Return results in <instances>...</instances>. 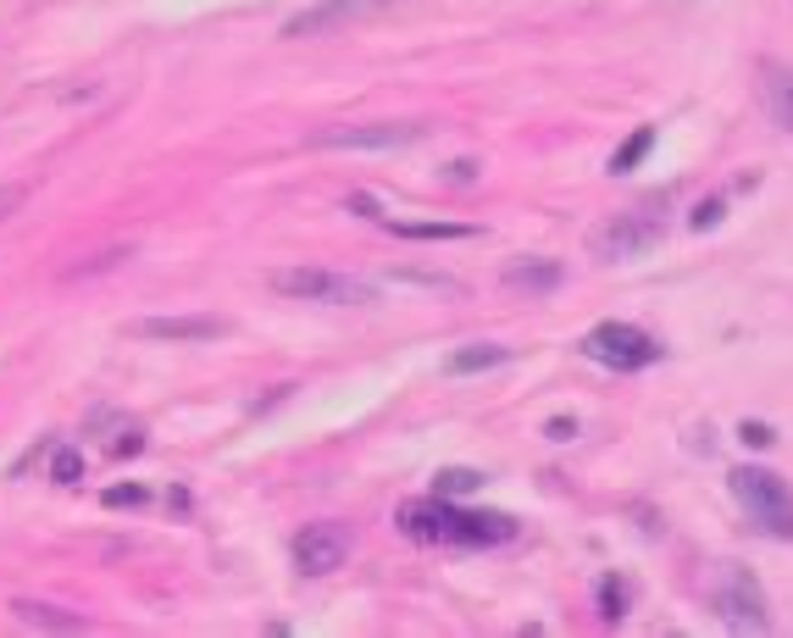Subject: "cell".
Returning <instances> with one entry per match:
<instances>
[{"label":"cell","instance_id":"obj_5","mask_svg":"<svg viewBox=\"0 0 793 638\" xmlns=\"http://www.w3.org/2000/svg\"><path fill=\"white\" fill-rule=\"evenodd\" d=\"M427 134L433 123H338V128H317L306 145L311 150H405Z\"/></svg>","mask_w":793,"mask_h":638},{"label":"cell","instance_id":"obj_22","mask_svg":"<svg viewBox=\"0 0 793 638\" xmlns=\"http://www.w3.org/2000/svg\"><path fill=\"white\" fill-rule=\"evenodd\" d=\"M738 438H744L749 449H771V438H777V433H771L766 422H744V428H738Z\"/></svg>","mask_w":793,"mask_h":638},{"label":"cell","instance_id":"obj_3","mask_svg":"<svg viewBox=\"0 0 793 638\" xmlns=\"http://www.w3.org/2000/svg\"><path fill=\"white\" fill-rule=\"evenodd\" d=\"M405 7V0H317V7L295 12L284 23V39H322V34H344V29H356V23H372L383 12Z\"/></svg>","mask_w":793,"mask_h":638},{"label":"cell","instance_id":"obj_10","mask_svg":"<svg viewBox=\"0 0 793 638\" xmlns=\"http://www.w3.org/2000/svg\"><path fill=\"white\" fill-rule=\"evenodd\" d=\"M400 527H405V538H416V544H450L456 511L445 505V494H433V500H405V505H400Z\"/></svg>","mask_w":793,"mask_h":638},{"label":"cell","instance_id":"obj_6","mask_svg":"<svg viewBox=\"0 0 793 638\" xmlns=\"http://www.w3.org/2000/svg\"><path fill=\"white\" fill-rule=\"evenodd\" d=\"M583 355L599 361V367H610V373H639V367H650L660 350H655V339H650L644 328H633V322H599V328L583 339Z\"/></svg>","mask_w":793,"mask_h":638},{"label":"cell","instance_id":"obj_19","mask_svg":"<svg viewBox=\"0 0 793 638\" xmlns=\"http://www.w3.org/2000/svg\"><path fill=\"white\" fill-rule=\"evenodd\" d=\"M599 616H605V622H622V616H628V583H622V578H605V583H599Z\"/></svg>","mask_w":793,"mask_h":638},{"label":"cell","instance_id":"obj_11","mask_svg":"<svg viewBox=\"0 0 793 638\" xmlns=\"http://www.w3.org/2000/svg\"><path fill=\"white\" fill-rule=\"evenodd\" d=\"M505 538H516V522L510 516H499V511H456V533H450V544H505Z\"/></svg>","mask_w":793,"mask_h":638},{"label":"cell","instance_id":"obj_20","mask_svg":"<svg viewBox=\"0 0 793 638\" xmlns=\"http://www.w3.org/2000/svg\"><path fill=\"white\" fill-rule=\"evenodd\" d=\"M50 478H56V483H78V478H83V455H78V449H56Z\"/></svg>","mask_w":793,"mask_h":638},{"label":"cell","instance_id":"obj_1","mask_svg":"<svg viewBox=\"0 0 793 638\" xmlns=\"http://www.w3.org/2000/svg\"><path fill=\"white\" fill-rule=\"evenodd\" d=\"M733 494H738V505L749 511V522H755L760 533L793 538V489H788L777 472H766V467H738V472H733Z\"/></svg>","mask_w":793,"mask_h":638},{"label":"cell","instance_id":"obj_9","mask_svg":"<svg viewBox=\"0 0 793 638\" xmlns=\"http://www.w3.org/2000/svg\"><path fill=\"white\" fill-rule=\"evenodd\" d=\"M222 333H228L222 317H139V322H128V339H150V344H206Z\"/></svg>","mask_w":793,"mask_h":638},{"label":"cell","instance_id":"obj_8","mask_svg":"<svg viewBox=\"0 0 793 638\" xmlns=\"http://www.w3.org/2000/svg\"><path fill=\"white\" fill-rule=\"evenodd\" d=\"M716 616L738 633H766L771 627V605H766V589L749 578V572H727L722 589H716Z\"/></svg>","mask_w":793,"mask_h":638},{"label":"cell","instance_id":"obj_4","mask_svg":"<svg viewBox=\"0 0 793 638\" xmlns=\"http://www.w3.org/2000/svg\"><path fill=\"white\" fill-rule=\"evenodd\" d=\"M666 233V212L660 206H633L622 217H610L599 233H594V255L599 261H633L644 250H655Z\"/></svg>","mask_w":793,"mask_h":638},{"label":"cell","instance_id":"obj_18","mask_svg":"<svg viewBox=\"0 0 793 638\" xmlns=\"http://www.w3.org/2000/svg\"><path fill=\"white\" fill-rule=\"evenodd\" d=\"M478 483H483V472H472V467H450V472H438V478H433V494H445V500H450V494H472Z\"/></svg>","mask_w":793,"mask_h":638},{"label":"cell","instance_id":"obj_25","mask_svg":"<svg viewBox=\"0 0 793 638\" xmlns=\"http://www.w3.org/2000/svg\"><path fill=\"white\" fill-rule=\"evenodd\" d=\"M139 449H145V438H139V433H128V438H117V444H112V455H139Z\"/></svg>","mask_w":793,"mask_h":638},{"label":"cell","instance_id":"obj_24","mask_svg":"<svg viewBox=\"0 0 793 638\" xmlns=\"http://www.w3.org/2000/svg\"><path fill=\"white\" fill-rule=\"evenodd\" d=\"M478 172H483L478 161H450V172H445V178H450V184H472Z\"/></svg>","mask_w":793,"mask_h":638},{"label":"cell","instance_id":"obj_27","mask_svg":"<svg viewBox=\"0 0 793 638\" xmlns=\"http://www.w3.org/2000/svg\"><path fill=\"white\" fill-rule=\"evenodd\" d=\"M7 206H18V190H12V195H0V217H7Z\"/></svg>","mask_w":793,"mask_h":638},{"label":"cell","instance_id":"obj_2","mask_svg":"<svg viewBox=\"0 0 793 638\" xmlns=\"http://www.w3.org/2000/svg\"><path fill=\"white\" fill-rule=\"evenodd\" d=\"M273 289L289 300H322V306H367L372 300V284L344 278V272H327V266H284V272H273Z\"/></svg>","mask_w":793,"mask_h":638},{"label":"cell","instance_id":"obj_14","mask_svg":"<svg viewBox=\"0 0 793 638\" xmlns=\"http://www.w3.org/2000/svg\"><path fill=\"white\" fill-rule=\"evenodd\" d=\"M12 616H18L23 627H39V633H83V616L56 611V605H39V600H18Z\"/></svg>","mask_w":793,"mask_h":638},{"label":"cell","instance_id":"obj_23","mask_svg":"<svg viewBox=\"0 0 793 638\" xmlns=\"http://www.w3.org/2000/svg\"><path fill=\"white\" fill-rule=\"evenodd\" d=\"M106 505L117 511V505H145V489L139 483H117V489H106Z\"/></svg>","mask_w":793,"mask_h":638},{"label":"cell","instance_id":"obj_26","mask_svg":"<svg viewBox=\"0 0 793 638\" xmlns=\"http://www.w3.org/2000/svg\"><path fill=\"white\" fill-rule=\"evenodd\" d=\"M572 433H577L572 417H555V422H550V438H572Z\"/></svg>","mask_w":793,"mask_h":638},{"label":"cell","instance_id":"obj_7","mask_svg":"<svg viewBox=\"0 0 793 638\" xmlns=\"http://www.w3.org/2000/svg\"><path fill=\"white\" fill-rule=\"evenodd\" d=\"M349 550H356V538H349V527L338 522H311L300 538H295V567L306 578H327L349 561Z\"/></svg>","mask_w":793,"mask_h":638},{"label":"cell","instance_id":"obj_12","mask_svg":"<svg viewBox=\"0 0 793 638\" xmlns=\"http://www.w3.org/2000/svg\"><path fill=\"white\" fill-rule=\"evenodd\" d=\"M760 101H766L771 123L782 134H793V67H777V61L760 67Z\"/></svg>","mask_w":793,"mask_h":638},{"label":"cell","instance_id":"obj_13","mask_svg":"<svg viewBox=\"0 0 793 638\" xmlns=\"http://www.w3.org/2000/svg\"><path fill=\"white\" fill-rule=\"evenodd\" d=\"M561 284H566V272L555 261H516V266H505V289H516V295H555Z\"/></svg>","mask_w":793,"mask_h":638},{"label":"cell","instance_id":"obj_16","mask_svg":"<svg viewBox=\"0 0 793 638\" xmlns=\"http://www.w3.org/2000/svg\"><path fill=\"white\" fill-rule=\"evenodd\" d=\"M394 239H416V244H433V239H472L478 228L467 223H389Z\"/></svg>","mask_w":793,"mask_h":638},{"label":"cell","instance_id":"obj_21","mask_svg":"<svg viewBox=\"0 0 793 638\" xmlns=\"http://www.w3.org/2000/svg\"><path fill=\"white\" fill-rule=\"evenodd\" d=\"M722 217H727V206H722V201H704V206H693V217H688V223H693V233H699V228H716Z\"/></svg>","mask_w":793,"mask_h":638},{"label":"cell","instance_id":"obj_15","mask_svg":"<svg viewBox=\"0 0 793 638\" xmlns=\"http://www.w3.org/2000/svg\"><path fill=\"white\" fill-rule=\"evenodd\" d=\"M505 361H510V350H505V344H461V350L445 361V367H450L456 378H467V373H489V367H505Z\"/></svg>","mask_w":793,"mask_h":638},{"label":"cell","instance_id":"obj_17","mask_svg":"<svg viewBox=\"0 0 793 638\" xmlns=\"http://www.w3.org/2000/svg\"><path fill=\"white\" fill-rule=\"evenodd\" d=\"M650 150H655V128H633V134L622 139V150L610 156V172H616V178H622V172H633V167H639Z\"/></svg>","mask_w":793,"mask_h":638}]
</instances>
